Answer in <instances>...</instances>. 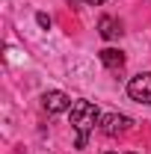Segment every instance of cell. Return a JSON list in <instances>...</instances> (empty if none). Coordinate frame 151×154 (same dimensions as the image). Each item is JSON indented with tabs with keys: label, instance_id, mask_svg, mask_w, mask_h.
I'll list each match as a JSON object with an SVG mask.
<instances>
[{
	"label": "cell",
	"instance_id": "ba28073f",
	"mask_svg": "<svg viewBox=\"0 0 151 154\" xmlns=\"http://www.w3.org/2000/svg\"><path fill=\"white\" fill-rule=\"evenodd\" d=\"M83 3H89V6H101V3H107V0H83Z\"/></svg>",
	"mask_w": 151,
	"mask_h": 154
},
{
	"label": "cell",
	"instance_id": "3957f363",
	"mask_svg": "<svg viewBox=\"0 0 151 154\" xmlns=\"http://www.w3.org/2000/svg\"><path fill=\"white\" fill-rule=\"evenodd\" d=\"M128 95L139 104H151V71H142L128 80Z\"/></svg>",
	"mask_w": 151,
	"mask_h": 154
},
{
	"label": "cell",
	"instance_id": "5b68a950",
	"mask_svg": "<svg viewBox=\"0 0 151 154\" xmlns=\"http://www.w3.org/2000/svg\"><path fill=\"white\" fill-rule=\"evenodd\" d=\"M122 33H125V30H122V24H119L113 15H104V18L98 21V36L104 38V42H116Z\"/></svg>",
	"mask_w": 151,
	"mask_h": 154
},
{
	"label": "cell",
	"instance_id": "7a4b0ae2",
	"mask_svg": "<svg viewBox=\"0 0 151 154\" xmlns=\"http://www.w3.org/2000/svg\"><path fill=\"white\" fill-rule=\"evenodd\" d=\"M98 128L107 136H125L133 128V119H128V116H122V113H107V116H101V125Z\"/></svg>",
	"mask_w": 151,
	"mask_h": 154
},
{
	"label": "cell",
	"instance_id": "30bf717a",
	"mask_svg": "<svg viewBox=\"0 0 151 154\" xmlns=\"http://www.w3.org/2000/svg\"><path fill=\"white\" fill-rule=\"evenodd\" d=\"M110 154H113V151H110Z\"/></svg>",
	"mask_w": 151,
	"mask_h": 154
},
{
	"label": "cell",
	"instance_id": "277c9868",
	"mask_svg": "<svg viewBox=\"0 0 151 154\" xmlns=\"http://www.w3.org/2000/svg\"><path fill=\"white\" fill-rule=\"evenodd\" d=\"M42 107L48 113H65V110H71V98L65 92H59V89H54V92H45L42 95Z\"/></svg>",
	"mask_w": 151,
	"mask_h": 154
},
{
	"label": "cell",
	"instance_id": "52a82bcc",
	"mask_svg": "<svg viewBox=\"0 0 151 154\" xmlns=\"http://www.w3.org/2000/svg\"><path fill=\"white\" fill-rule=\"evenodd\" d=\"M36 21H39V27H42V30H51V15L39 12V15H36Z\"/></svg>",
	"mask_w": 151,
	"mask_h": 154
},
{
	"label": "cell",
	"instance_id": "6da1fadb",
	"mask_svg": "<svg viewBox=\"0 0 151 154\" xmlns=\"http://www.w3.org/2000/svg\"><path fill=\"white\" fill-rule=\"evenodd\" d=\"M71 128H74V145L77 148H86L89 134L95 131V125H101V110L95 107L92 101H74L71 104Z\"/></svg>",
	"mask_w": 151,
	"mask_h": 154
},
{
	"label": "cell",
	"instance_id": "9c48e42d",
	"mask_svg": "<svg viewBox=\"0 0 151 154\" xmlns=\"http://www.w3.org/2000/svg\"><path fill=\"white\" fill-rule=\"evenodd\" d=\"M128 154H136V151H128Z\"/></svg>",
	"mask_w": 151,
	"mask_h": 154
},
{
	"label": "cell",
	"instance_id": "8992f818",
	"mask_svg": "<svg viewBox=\"0 0 151 154\" xmlns=\"http://www.w3.org/2000/svg\"><path fill=\"white\" fill-rule=\"evenodd\" d=\"M101 62H104V65H107V68H122V65H125V54H122V51H116V48H104V51H101Z\"/></svg>",
	"mask_w": 151,
	"mask_h": 154
}]
</instances>
